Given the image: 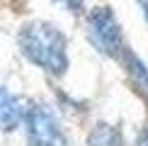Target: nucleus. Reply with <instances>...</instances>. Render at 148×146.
<instances>
[{
	"label": "nucleus",
	"mask_w": 148,
	"mask_h": 146,
	"mask_svg": "<svg viewBox=\"0 0 148 146\" xmlns=\"http://www.w3.org/2000/svg\"><path fill=\"white\" fill-rule=\"evenodd\" d=\"M88 146H124V139H121L119 127L100 122V124L92 127V132L88 136Z\"/></svg>",
	"instance_id": "423d86ee"
},
{
	"label": "nucleus",
	"mask_w": 148,
	"mask_h": 146,
	"mask_svg": "<svg viewBox=\"0 0 148 146\" xmlns=\"http://www.w3.org/2000/svg\"><path fill=\"white\" fill-rule=\"evenodd\" d=\"M136 3H138L141 12H143V20H146V24H148V0H136Z\"/></svg>",
	"instance_id": "1a4fd4ad"
},
{
	"label": "nucleus",
	"mask_w": 148,
	"mask_h": 146,
	"mask_svg": "<svg viewBox=\"0 0 148 146\" xmlns=\"http://www.w3.org/2000/svg\"><path fill=\"white\" fill-rule=\"evenodd\" d=\"M119 59H121V63H124V68H126V73H129V78H131V83L136 85V90H141V93L148 95V66H146L129 46L121 51Z\"/></svg>",
	"instance_id": "39448f33"
},
{
	"label": "nucleus",
	"mask_w": 148,
	"mask_h": 146,
	"mask_svg": "<svg viewBox=\"0 0 148 146\" xmlns=\"http://www.w3.org/2000/svg\"><path fill=\"white\" fill-rule=\"evenodd\" d=\"M85 32H88L90 44L100 54H104V56L119 59L121 51L126 49L119 20H116V15L112 12V8H107V5L92 8L88 12V17H85Z\"/></svg>",
	"instance_id": "f03ea898"
},
{
	"label": "nucleus",
	"mask_w": 148,
	"mask_h": 146,
	"mask_svg": "<svg viewBox=\"0 0 148 146\" xmlns=\"http://www.w3.org/2000/svg\"><path fill=\"white\" fill-rule=\"evenodd\" d=\"M17 46L29 63L51 76H63L68 71V39L53 22H24L17 32Z\"/></svg>",
	"instance_id": "f257e3e1"
},
{
	"label": "nucleus",
	"mask_w": 148,
	"mask_h": 146,
	"mask_svg": "<svg viewBox=\"0 0 148 146\" xmlns=\"http://www.w3.org/2000/svg\"><path fill=\"white\" fill-rule=\"evenodd\" d=\"M51 3H61V5H66L71 12H83V0H51Z\"/></svg>",
	"instance_id": "0eeeda50"
},
{
	"label": "nucleus",
	"mask_w": 148,
	"mask_h": 146,
	"mask_svg": "<svg viewBox=\"0 0 148 146\" xmlns=\"http://www.w3.org/2000/svg\"><path fill=\"white\" fill-rule=\"evenodd\" d=\"M22 124L27 129V141L29 146H68L61 122L41 102H29L22 112Z\"/></svg>",
	"instance_id": "7ed1b4c3"
},
{
	"label": "nucleus",
	"mask_w": 148,
	"mask_h": 146,
	"mask_svg": "<svg viewBox=\"0 0 148 146\" xmlns=\"http://www.w3.org/2000/svg\"><path fill=\"white\" fill-rule=\"evenodd\" d=\"M134 146H148V127L138 134V139H136V144H134Z\"/></svg>",
	"instance_id": "6e6552de"
},
{
	"label": "nucleus",
	"mask_w": 148,
	"mask_h": 146,
	"mask_svg": "<svg viewBox=\"0 0 148 146\" xmlns=\"http://www.w3.org/2000/svg\"><path fill=\"white\" fill-rule=\"evenodd\" d=\"M22 102L5 85H0V132H15L22 124Z\"/></svg>",
	"instance_id": "20e7f679"
}]
</instances>
